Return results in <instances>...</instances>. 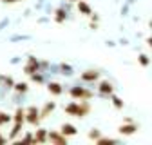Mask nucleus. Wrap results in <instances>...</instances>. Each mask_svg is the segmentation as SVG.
I'll return each mask as SVG.
<instances>
[{"mask_svg":"<svg viewBox=\"0 0 152 145\" xmlns=\"http://www.w3.org/2000/svg\"><path fill=\"white\" fill-rule=\"evenodd\" d=\"M65 113L71 114V116H76V118H83V116H87L91 113V105L87 102H83V100L72 102V103H69L65 107Z\"/></svg>","mask_w":152,"mask_h":145,"instance_id":"nucleus-1","label":"nucleus"},{"mask_svg":"<svg viewBox=\"0 0 152 145\" xmlns=\"http://www.w3.org/2000/svg\"><path fill=\"white\" fill-rule=\"evenodd\" d=\"M24 122H27V123H31V125H38V122H40V113H38V109H36L34 105H31L29 109H26Z\"/></svg>","mask_w":152,"mask_h":145,"instance_id":"nucleus-2","label":"nucleus"},{"mask_svg":"<svg viewBox=\"0 0 152 145\" xmlns=\"http://www.w3.org/2000/svg\"><path fill=\"white\" fill-rule=\"evenodd\" d=\"M71 96L74 100H89V98H92V93L87 91V89H83V87H72L71 89Z\"/></svg>","mask_w":152,"mask_h":145,"instance_id":"nucleus-3","label":"nucleus"},{"mask_svg":"<svg viewBox=\"0 0 152 145\" xmlns=\"http://www.w3.org/2000/svg\"><path fill=\"white\" fill-rule=\"evenodd\" d=\"M47 141L56 143V145H67V138L60 131H51V133H47Z\"/></svg>","mask_w":152,"mask_h":145,"instance_id":"nucleus-4","label":"nucleus"},{"mask_svg":"<svg viewBox=\"0 0 152 145\" xmlns=\"http://www.w3.org/2000/svg\"><path fill=\"white\" fill-rule=\"evenodd\" d=\"M118 131H120V134H123V136H132V134L138 131V127L132 123L130 120H125V123H121V125L118 127Z\"/></svg>","mask_w":152,"mask_h":145,"instance_id":"nucleus-5","label":"nucleus"},{"mask_svg":"<svg viewBox=\"0 0 152 145\" xmlns=\"http://www.w3.org/2000/svg\"><path fill=\"white\" fill-rule=\"evenodd\" d=\"M60 133L65 136V138H69V136H76V127L74 125H71V123H64L62 127H60Z\"/></svg>","mask_w":152,"mask_h":145,"instance_id":"nucleus-6","label":"nucleus"},{"mask_svg":"<svg viewBox=\"0 0 152 145\" xmlns=\"http://www.w3.org/2000/svg\"><path fill=\"white\" fill-rule=\"evenodd\" d=\"M54 107H56V103H54V102H47V103L44 105L42 111H38V113H40V120H42V118H47V116L54 111Z\"/></svg>","mask_w":152,"mask_h":145,"instance_id":"nucleus-7","label":"nucleus"},{"mask_svg":"<svg viewBox=\"0 0 152 145\" xmlns=\"http://www.w3.org/2000/svg\"><path fill=\"white\" fill-rule=\"evenodd\" d=\"M36 69H38L36 58H29L27 64H26V67H24V72H27V75H33V72H36Z\"/></svg>","mask_w":152,"mask_h":145,"instance_id":"nucleus-8","label":"nucleus"},{"mask_svg":"<svg viewBox=\"0 0 152 145\" xmlns=\"http://www.w3.org/2000/svg\"><path fill=\"white\" fill-rule=\"evenodd\" d=\"M34 143H45L47 141V129H38L36 134L33 136Z\"/></svg>","mask_w":152,"mask_h":145,"instance_id":"nucleus-9","label":"nucleus"},{"mask_svg":"<svg viewBox=\"0 0 152 145\" xmlns=\"http://www.w3.org/2000/svg\"><path fill=\"white\" fill-rule=\"evenodd\" d=\"M98 78H100L98 71H85V72H82V80H85V82H94Z\"/></svg>","mask_w":152,"mask_h":145,"instance_id":"nucleus-10","label":"nucleus"},{"mask_svg":"<svg viewBox=\"0 0 152 145\" xmlns=\"http://www.w3.org/2000/svg\"><path fill=\"white\" fill-rule=\"evenodd\" d=\"M47 91H49L51 94H54V96H60V94L64 93L62 85H60V83H56V82H51V83L47 85Z\"/></svg>","mask_w":152,"mask_h":145,"instance_id":"nucleus-11","label":"nucleus"},{"mask_svg":"<svg viewBox=\"0 0 152 145\" xmlns=\"http://www.w3.org/2000/svg\"><path fill=\"white\" fill-rule=\"evenodd\" d=\"M98 89H100V93H102V94H112V91H114L112 83H110V82H107V80H105V82H102Z\"/></svg>","mask_w":152,"mask_h":145,"instance_id":"nucleus-12","label":"nucleus"},{"mask_svg":"<svg viewBox=\"0 0 152 145\" xmlns=\"http://www.w3.org/2000/svg\"><path fill=\"white\" fill-rule=\"evenodd\" d=\"M78 9H80V13H83V15H92L89 4H85L83 0H78Z\"/></svg>","mask_w":152,"mask_h":145,"instance_id":"nucleus-13","label":"nucleus"},{"mask_svg":"<svg viewBox=\"0 0 152 145\" xmlns=\"http://www.w3.org/2000/svg\"><path fill=\"white\" fill-rule=\"evenodd\" d=\"M54 22H58V24H64L65 22V11L64 9H56V13H54Z\"/></svg>","mask_w":152,"mask_h":145,"instance_id":"nucleus-14","label":"nucleus"},{"mask_svg":"<svg viewBox=\"0 0 152 145\" xmlns=\"http://www.w3.org/2000/svg\"><path fill=\"white\" fill-rule=\"evenodd\" d=\"M20 129H22V123L15 122V127H13V131H11V134H9V140H11V141H13L18 134H20Z\"/></svg>","mask_w":152,"mask_h":145,"instance_id":"nucleus-15","label":"nucleus"},{"mask_svg":"<svg viewBox=\"0 0 152 145\" xmlns=\"http://www.w3.org/2000/svg\"><path fill=\"white\" fill-rule=\"evenodd\" d=\"M24 116H26V111H24V109H16V113H15L13 120L18 122V123H24Z\"/></svg>","mask_w":152,"mask_h":145,"instance_id":"nucleus-16","label":"nucleus"},{"mask_svg":"<svg viewBox=\"0 0 152 145\" xmlns=\"http://www.w3.org/2000/svg\"><path fill=\"white\" fill-rule=\"evenodd\" d=\"M13 89L16 91V93H26V91H27V83H26V82H20V83H15V85H13Z\"/></svg>","mask_w":152,"mask_h":145,"instance_id":"nucleus-17","label":"nucleus"},{"mask_svg":"<svg viewBox=\"0 0 152 145\" xmlns=\"http://www.w3.org/2000/svg\"><path fill=\"white\" fill-rule=\"evenodd\" d=\"M96 143H98V145H105V143H116V140H114V138H102V136H100V138L96 140Z\"/></svg>","mask_w":152,"mask_h":145,"instance_id":"nucleus-18","label":"nucleus"},{"mask_svg":"<svg viewBox=\"0 0 152 145\" xmlns=\"http://www.w3.org/2000/svg\"><path fill=\"white\" fill-rule=\"evenodd\" d=\"M7 122H11V116L0 111V125H4V123H7Z\"/></svg>","mask_w":152,"mask_h":145,"instance_id":"nucleus-19","label":"nucleus"},{"mask_svg":"<svg viewBox=\"0 0 152 145\" xmlns=\"http://www.w3.org/2000/svg\"><path fill=\"white\" fill-rule=\"evenodd\" d=\"M112 105L116 107V109H123V102H121L118 96H112Z\"/></svg>","mask_w":152,"mask_h":145,"instance_id":"nucleus-20","label":"nucleus"},{"mask_svg":"<svg viewBox=\"0 0 152 145\" xmlns=\"http://www.w3.org/2000/svg\"><path fill=\"white\" fill-rule=\"evenodd\" d=\"M89 138H91V140H94V141H96V140L100 138V131H96V129H92V131L89 133Z\"/></svg>","mask_w":152,"mask_h":145,"instance_id":"nucleus-21","label":"nucleus"},{"mask_svg":"<svg viewBox=\"0 0 152 145\" xmlns=\"http://www.w3.org/2000/svg\"><path fill=\"white\" fill-rule=\"evenodd\" d=\"M140 64L141 65H148V56H147V54H141V56H140Z\"/></svg>","mask_w":152,"mask_h":145,"instance_id":"nucleus-22","label":"nucleus"},{"mask_svg":"<svg viewBox=\"0 0 152 145\" xmlns=\"http://www.w3.org/2000/svg\"><path fill=\"white\" fill-rule=\"evenodd\" d=\"M4 82H6V85H9V87H13V85H15V82H13L11 78H4Z\"/></svg>","mask_w":152,"mask_h":145,"instance_id":"nucleus-23","label":"nucleus"},{"mask_svg":"<svg viewBox=\"0 0 152 145\" xmlns=\"http://www.w3.org/2000/svg\"><path fill=\"white\" fill-rule=\"evenodd\" d=\"M31 76H33V80H34V82H42V76H40V75H34V72H33Z\"/></svg>","mask_w":152,"mask_h":145,"instance_id":"nucleus-24","label":"nucleus"},{"mask_svg":"<svg viewBox=\"0 0 152 145\" xmlns=\"http://www.w3.org/2000/svg\"><path fill=\"white\" fill-rule=\"evenodd\" d=\"M0 143H6V138H2V136H0Z\"/></svg>","mask_w":152,"mask_h":145,"instance_id":"nucleus-25","label":"nucleus"},{"mask_svg":"<svg viewBox=\"0 0 152 145\" xmlns=\"http://www.w3.org/2000/svg\"><path fill=\"white\" fill-rule=\"evenodd\" d=\"M69 2H78V0H69Z\"/></svg>","mask_w":152,"mask_h":145,"instance_id":"nucleus-26","label":"nucleus"},{"mask_svg":"<svg viewBox=\"0 0 152 145\" xmlns=\"http://www.w3.org/2000/svg\"><path fill=\"white\" fill-rule=\"evenodd\" d=\"M2 2H7V0H2Z\"/></svg>","mask_w":152,"mask_h":145,"instance_id":"nucleus-27","label":"nucleus"}]
</instances>
